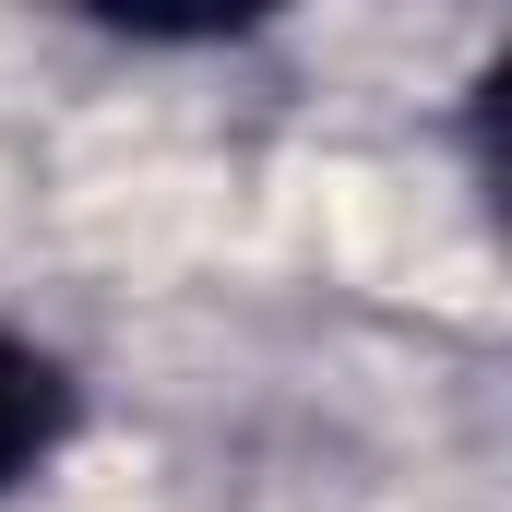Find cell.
Here are the masks:
<instances>
[{
	"mask_svg": "<svg viewBox=\"0 0 512 512\" xmlns=\"http://www.w3.org/2000/svg\"><path fill=\"white\" fill-rule=\"evenodd\" d=\"M60 441H72V370H60L36 334L0 322V501L36 489V465H48Z\"/></svg>",
	"mask_w": 512,
	"mask_h": 512,
	"instance_id": "6da1fadb",
	"label": "cell"
}]
</instances>
